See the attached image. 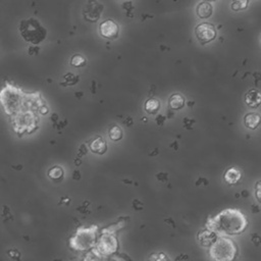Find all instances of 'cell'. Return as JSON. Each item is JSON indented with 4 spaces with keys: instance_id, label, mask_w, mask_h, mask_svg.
<instances>
[{
    "instance_id": "6da1fadb",
    "label": "cell",
    "mask_w": 261,
    "mask_h": 261,
    "mask_svg": "<svg viewBox=\"0 0 261 261\" xmlns=\"http://www.w3.org/2000/svg\"><path fill=\"white\" fill-rule=\"evenodd\" d=\"M0 96L3 109L9 117L24 112H37L41 114V109L45 105L39 92L25 93L9 83H6Z\"/></svg>"
},
{
    "instance_id": "7a4b0ae2",
    "label": "cell",
    "mask_w": 261,
    "mask_h": 261,
    "mask_svg": "<svg viewBox=\"0 0 261 261\" xmlns=\"http://www.w3.org/2000/svg\"><path fill=\"white\" fill-rule=\"evenodd\" d=\"M248 226L246 216L239 210L227 208L213 217H209L205 227L213 230L218 236H233L243 232Z\"/></svg>"
},
{
    "instance_id": "3957f363",
    "label": "cell",
    "mask_w": 261,
    "mask_h": 261,
    "mask_svg": "<svg viewBox=\"0 0 261 261\" xmlns=\"http://www.w3.org/2000/svg\"><path fill=\"white\" fill-rule=\"evenodd\" d=\"M98 226L92 224L90 226H80L75 232L69 238L68 246L75 252H85L92 250L97 243Z\"/></svg>"
},
{
    "instance_id": "277c9868",
    "label": "cell",
    "mask_w": 261,
    "mask_h": 261,
    "mask_svg": "<svg viewBox=\"0 0 261 261\" xmlns=\"http://www.w3.org/2000/svg\"><path fill=\"white\" fill-rule=\"evenodd\" d=\"M238 248L234 242L226 236H218L209 248V255L216 261H231L236 258Z\"/></svg>"
},
{
    "instance_id": "5b68a950",
    "label": "cell",
    "mask_w": 261,
    "mask_h": 261,
    "mask_svg": "<svg viewBox=\"0 0 261 261\" xmlns=\"http://www.w3.org/2000/svg\"><path fill=\"white\" fill-rule=\"evenodd\" d=\"M19 33L25 42L38 45L46 38V29L35 18L23 19L19 24Z\"/></svg>"
},
{
    "instance_id": "8992f818",
    "label": "cell",
    "mask_w": 261,
    "mask_h": 261,
    "mask_svg": "<svg viewBox=\"0 0 261 261\" xmlns=\"http://www.w3.org/2000/svg\"><path fill=\"white\" fill-rule=\"evenodd\" d=\"M118 250V240L115 237V233L110 232H101V236L98 238L96 246L92 249V252L98 258L109 257L115 254Z\"/></svg>"
},
{
    "instance_id": "52a82bcc",
    "label": "cell",
    "mask_w": 261,
    "mask_h": 261,
    "mask_svg": "<svg viewBox=\"0 0 261 261\" xmlns=\"http://www.w3.org/2000/svg\"><path fill=\"white\" fill-rule=\"evenodd\" d=\"M195 35L201 44H207L216 37V30L212 23L202 22L195 28Z\"/></svg>"
},
{
    "instance_id": "ba28073f",
    "label": "cell",
    "mask_w": 261,
    "mask_h": 261,
    "mask_svg": "<svg viewBox=\"0 0 261 261\" xmlns=\"http://www.w3.org/2000/svg\"><path fill=\"white\" fill-rule=\"evenodd\" d=\"M118 32H119L118 24L111 19L104 20L99 25V33L105 39L113 40V39L117 38Z\"/></svg>"
},
{
    "instance_id": "9c48e42d",
    "label": "cell",
    "mask_w": 261,
    "mask_h": 261,
    "mask_svg": "<svg viewBox=\"0 0 261 261\" xmlns=\"http://www.w3.org/2000/svg\"><path fill=\"white\" fill-rule=\"evenodd\" d=\"M197 237L201 246L210 247L216 241V239L218 238V234L213 230H210L205 227V229H202L198 232Z\"/></svg>"
},
{
    "instance_id": "30bf717a",
    "label": "cell",
    "mask_w": 261,
    "mask_h": 261,
    "mask_svg": "<svg viewBox=\"0 0 261 261\" xmlns=\"http://www.w3.org/2000/svg\"><path fill=\"white\" fill-rule=\"evenodd\" d=\"M89 146H90V150L93 153H96V154H99V155H102L107 151V144L103 140V138L100 137V136L95 137L94 139H92Z\"/></svg>"
},
{
    "instance_id": "8fae6325",
    "label": "cell",
    "mask_w": 261,
    "mask_h": 261,
    "mask_svg": "<svg viewBox=\"0 0 261 261\" xmlns=\"http://www.w3.org/2000/svg\"><path fill=\"white\" fill-rule=\"evenodd\" d=\"M212 12H213V7L209 3V1L204 0L203 2L199 3L196 7V13L202 19L210 17L212 15Z\"/></svg>"
},
{
    "instance_id": "7c38bea8",
    "label": "cell",
    "mask_w": 261,
    "mask_h": 261,
    "mask_svg": "<svg viewBox=\"0 0 261 261\" xmlns=\"http://www.w3.org/2000/svg\"><path fill=\"white\" fill-rule=\"evenodd\" d=\"M261 122V116L256 112H249L244 117L245 125L250 129H255L259 126Z\"/></svg>"
},
{
    "instance_id": "4fadbf2b",
    "label": "cell",
    "mask_w": 261,
    "mask_h": 261,
    "mask_svg": "<svg viewBox=\"0 0 261 261\" xmlns=\"http://www.w3.org/2000/svg\"><path fill=\"white\" fill-rule=\"evenodd\" d=\"M245 102L248 106L255 108L261 104V93L257 90H252L248 92L245 96Z\"/></svg>"
},
{
    "instance_id": "5bb4252c",
    "label": "cell",
    "mask_w": 261,
    "mask_h": 261,
    "mask_svg": "<svg viewBox=\"0 0 261 261\" xmlns=\"http://www.w3.org/2000/svg\"><path fill=\"white\" fill-rule=\"evenodd\" d=\"M241 176H242L241 171H240L238 168H236V167H230V168H228V169L225 171L224 175H223L224 180H225L228 185H234V184H237V182L241 179Z\"/></svg>"
},
{
    "instance_id": "9a60e30c",
    "label": "cell",
    "mask_w": 261,
    "mask_h": 261,
    "mask_svg": "<svg viewBox=\"0 0 261 261\" xmlns=\"http://www.w3.org/2000/svg\"><path fill=\"white\" fill-rule=\"evenodd\" d=\"M185 99L180 94H173L169 98V107L174 110H178L184 107Z\"/></svg>"
},
{
    "instance_id": "2e32d148",
    "label": "cell",
    "mask_w": 261,
    "mask_h": 261,
    "mask_svg": "<svg viewBox=\"0 0 261 261\" xmlns=\"http://www.w3.org/2000/svg\"><path fill=\"white\" fill-rule=\"evenodd\" d=\"M145 111L147 113H150V114H155L158 112L159 108H160V102L159 100H157L156 98H151V99H148L146 102H145Z\"/></svg>"
},
{
    "instance_id": "e0dca14e",
    "label": "cell",
    "mask_w": 261,
    "mask_h": 261,
    "mask_svg": "<svg viewBox=\"0 0 261 261\" xmlns=\"http://www.w3.org/2000/svg\"><path fill=\"white\" fill-rule=\"evenodd\" d=\"M122 136H123L122 130H121V128L118 125H113L109 129V138L112 141H114V142L119 141L122 138Z\"/></svg>"
},
{
    "instance_id": "ac0fdd59",
    "label": "cell",
    "mask_w": 261,
    "mask_h": 261,
    "mask_svg": "<svg viewBox=\"0 0 261 261\" xmlns=\"http://www.w3.org/2000/svg\"><path fill=\"white\" fill-rule=\"evenodd\" d=\"M48 176L54 180L60 179L63 176V169L60 166H53L48 171Z\"/></svg>"
},
{
    "instance_id": "d6986e66",
    "label": "cell",
    "mask_w": 261,
    "mask_h": 261,
    "mask_svg": "<svg viewBox=\"0 0 261 261\" xmlns=\"http://www.w3.org/2000/svg\"><path fill=\"white\" fill-rule=\"evenodd\" d=\"M248 5H249V0H232L230 7L233 11H240V10L246 9Z\"/></svg>"
},
{
    "instance_id": "ffe728a7",
    "label": "cell",
    "mask_w": 261,
    "mask_h": 261,
    "mask_svg": "<svg viewBox=\"0 0 261 261\" xmlns=\"http://www.w3.org/2000/svg\"><path fill=\"white\" fill-rule=\"evenodd\" d=\"M124 226V223L122 221H119L115 224H111L101 230V232H110V233H116L118 230H120Z\"/></svg>"
},
{
    "instance_id": "44dd1931",
    "label": "cell",
    "mask_w": 261,
    "mask_h": 261,
    "mask_svg": "<svg viewBox=\"0 0 261 261\" xmlns=\"http://www.w3.org/2000/svg\"><path fill=\"white\" fill-rule=\"evenodd\" d=\"M70 64L74 67H81V66H84L86 64V59H85L84 56L76 54V55H73L71 57Z\"/></svg>"
},
{
    "instance_id": "7402d4cb",
    "label": "cell",
    "mask_w": 261,
    "mask_h": 261,
    "mask_svg": "<svg viewBox=\"0 0 261 261\" xmlns=\"http://www.w3.org/2000/svg\"><path fill=\"white\" fill-rule=\"evenodd\" d=\"M64 79H65V81L67 82L66 83V85H73V84H75L76 82H77V76H75V75H73L72 73H70V72H68L67 74H65V76H64Z\"/></svg>"
},
{
    "instance_id": "603a6c76",
    "label": "cell",
    "mask_w": 261,
    "mask_h": 261,
    "mask_svg": "<svg viewBox=\"0 0 261 261\" xmlns=\"http://www.w3.org/2000/svg\"><path fill=\"white\" fill-rule=\"evenodd\" d=\"M255 196L256 199L261 203V180L258 181L255 186Z\"/></svg>"
},
{
    "instance_id": "cb8c5ba5",
    "label": "cell",
    "mask_w": 261,
    "mask_h": 261,
    "mask_svg": "<svg viewBox=\"0 0 261 261\" xmlns=\"http://www.w3.org/2000/svg\"><path fill=\"white\" fill-rule=\"evenodd\" d=\"M150 260H168V258L163 254V253H159L158 255H152L149 257Z\"/></svg>"
},
{
    "instance_id": "d4e9b609",
    "label": "cell",
    "mask_w": 261,
    "mask_h": 261,
    "mask_svg": "<svg viewBox=\"0 0 261 261\" xmlns=\"http://www.w3.org/2000/svg\"><path fill=\"white\" fill-rule=\"evenodd\" d=\"M73 178H75V179L80 178V172L79 171H75V173L73 174Z\"/></svg>"
},
{
    "instance_id": "484cf974",
    "label": "cell",
    "mask_w": 261,
    "mask_h": 261,
    "mask_svg": "<svg viewBox=\"0 0 261 261\" xmlns=\"http://www.w3.org/2000/svg\"><path fill=\"white\" fill-rule=\"evenodd\" d=\"M75 162H76V163H75L76 165H80V160H77V159H76V160H75Z\"/></svg>"
},
{
    "instance_id": "4316f807",
    "label": "cell",
    "mask_w": 261,
    "mask_h": 261,
    "mask_svg": "<svg viewBox=\"0 0 261 261\" xmlns=\"http://www.w3.org/2000/svg\"><path fill=\"white\" fill-rule=\"evenodd\" d=\"M205 1H209L210 2V1H216V0H205Z\"/></svg>"
}]
</instances>
